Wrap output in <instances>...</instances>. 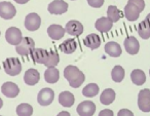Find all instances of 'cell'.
Returning <instances> with one entry per match:
<instances>
[{
  "label": "cell",
  "instance_id": "34",
  "mask_svg": "<svg viewBox=\"0 0 150 116\" xmlns=\"http://www.w3.org/2000/svg\"><path fill=\"white\" fill-rule=\"evenodd\" d=\"M118 116H125V115H127V116H133L134 114L132 113L129 110H127V109H122V110H120V111L118 112V114H117Z\"/></svg>",
  "mask_w": 150,
  "mask_h": 116
},
{
  "label": "cell",
  "instance_id": "16",
  "mask_svg": "<svg viewBox=\"0 0 150 116\" xmlns=\"http://www.w3.org/2000/svg\"><path fill=\"white\" fill-rule=\"evenodd\" d=\"M66 29L60 25H50L47 28V34L52 40H60L64 37Z\"/></svg>",
  "mask_w": 150,
  "mask_h": 116
},
{
  "label": "cell",
  "instance_id": "25",
  "mask_svg": "<svg viewBox=\"0 0 150 116\" xmlns=\"http://www.w3.org/2000/svg\"><path fill=\"white\" fill-rule=\"evenodd\" d=\"M115 100V91L111 88L105 89L100 97V102L103 105H110Z\"/></svg>",
  "mask_w": 150,
  "mask_h": 116
},
{
  "label": "cell",
  "instance_id": "17",
  "mask_svg": "<svg viewBox=\"0 0 150 116\" xmlns=\"http://www.w3.org/2000/svg\"><path fill=\"white\" fill-rule=\"evenodd\" d=\"M113 26V22L109 19L108 17H103L100 18L96 21V24H95V27L98 30L99 32H102V33H105V32H108L111 30Z\"/></svg>",
  "mask_w": 150,
  "mask_h": 116
},
{
  "label": "cell",
  "instance_id": "5",
  "mask_svg": "<svg viewBox=\"0 0 150 116\" xmlns=\"http://www.w3.org/2000/svg\"><path fill=\"white\" fill-rule=\"evenodd\" d=\"M5 39L11 45H18L22 41V32L19 28L11 27L6 30L5 32Z\"/></svg>",
  "mask_w": 150,
  "mask_h": 116
},
{
  "label": "cell",
  "instance_id": "29",
  "mask_svg": "<svg viewBox=\"0 0 150 116\" xmlns=\"http://www.w3.org/2000/svg\"><path fill=\"white\" fill-rule=\"evenodd\" d=\"M107 16H108V18L113 23H115V22H117L122 17V13L115 5H110L108 7V9H107Z\"/></svg>",
  "mask_w": 150,
  "mask_h": 116
},
{
  "label": "cell",
  "instance_id": "11",
  "mask_svg": "<svg viewBox=\"0 0 150 116\" xmlns=\"http://www.w3.org/2000/svg\"><path fill=\"white\" fill-rule=\"evenodd\" d=\"M65 29H66V32L69 35L74 36V37H78V36H80L83 33V26H82V24L78 21H75V20L69 21L66 24Z\"/></svg>",
  "mask_w": 150,
  "mask_h": 116
},
{
  "label": "cell",
  "instance_id": "7",
  "mask_svg": "<svg viewBox=\"0 0 150 116\" xmlns=\"http://www.w3.org/2000/svg\"><path fill=\"white\" fill-rule=\"evenodd\" d=\"M47 9L52 15H63L68 11V3L64 0H54L48 4Z\"/></svg>",
  "mask_w": 150,
  "mask_h": 116
},
{
  "label": "cell",
  "instance_id": "40",
  "mask_svg": "<svg viewBox=\"0 0 150 116\" xmlns=\"http://www.w3.org/2000/svg\"><path fill=\"white\" fill-rule=\"evenodd\" d=\"M149 75H150V70H149Z\"/></svg>",
  "mask_w": 150,
  "mask_h": 116
},
{
  "label": "cell",
  "instance_id": "19",
  "mask_svg": "<svg viewBox=\"0 0 150 116\" xmlns=\"http://www.w3.org/2000/svg\"><path fill=\"white\" fill-rule=\"evenodd\" d=\"M40 79V74L36 69H29L24 75V81L28 85H35Z\"/></svg>",
  "mask_w": 150,
  "mask_h": 116
},
{
  "label": "cell",
  "instance_id": "28",
  "mask_svg": "<svg viewBox=\"0 0 150 116\" xmlns=\"http://www.w3.org/2000/svg\"><path fill=\"white\" fill-rule=\"evenodd\" d=\"M99 91H100V89H99V86L96 83H90V84H88L82 89V95L88 98L96 97L99 93Z\"/></svg>",
  "mask_w": 150,
  "mask_h": 116
},
{
  "label": "cell",
  "instance_id": "31",
  "mask_svg": "<svg viewBox=\"0 0 150 116\" xmlns=\"http://www.w3.org/2000/svg\"><path fill=\"white\" fill-rule=\"evenodd\" d=\"M111 77H112L113 81H115V82H121L122 79L125 78V69L121 66H115L112 69Z\"/></svg>",
  "mask_w": 150,
  "mask_h": 116
},
{
  "label": "cell",
  "instance_id": "8",
  "mask_svg": "<svg viewBox=\"0 0 150 116\" xmlns=\"http://www.w3.org/2000/svg\"><path fill=\"white\" fill-rule=\"evenodd\" d=\"M41 25V19L35 13H29L25 19V27L28 31H36Z\"/></svg>",
  "mask_w": 150,
  "mask_h": 116
},
{
  "label": "cell",
  "instance_id": "33",
  "mask_svg": "<svg viewBox=\"0 0 150 116\" xmlns=\"http://www.w3.org/2000/svg\"><path fill=\"white\" fill-rule=\"evenodd\" d=\"M129 2L134 3L136 6H138L140 11H143L144 8H145V2H144V0H129Z\"/></svg>",
  "mask_w": 150,
  "mask_h": 116
},
{
  "label": "cell",
  "instance_id": "1",
  "mask_svg": "<svg viewBox=\"0 0 150 116\" xmlns=\"http://www.w3.org/2000/svg\"><path fill=\"white\" fill-rule=\"evenodd\" d=\"M64 77L69 81V84L73 88H77L84 82L86 76L76 66H67L64 69Z\"/></svg>",
  "mask_w": 150,
  "mask_h": 116
},
{
  "label": "cell",
  "instance_id": "15",
  "mask_svg": "<svg viewBox=\"0 0 150 116\" xmlns=\"http://www.w3.org/2000/svg\"><path fill=\"white\" fill-rule=\"evenodd\" d=\"M31 58L36 64H43L46 62L48 58V50L44 48H34V50L31 52Z\"/></svg>",
  "mask_w": 150,
  "mask_h": 116
},
{
  "label": "cell",
  "instance_id": "12",
  "mask_svg": "<svg viewBox=\"0 0 150 116\" xmlns=\"http://www.w3.org/2000/svg\"><path fill=\"white\" fill-rule=\"evenodd\" d=\"M140 13H141V11L138 8V6H136V5L132 2H127V4L125 5V17L131 22H134L139 19Z\"/></svg>",
  "mask_w": 150,
  "mask_h": 116
},
{
  "label": "cell",
  "instance_id": "39",
  "mask_svg": "<svg viewBox=\"0 0 150 116\" xmlns=\"http://www.w3.org/2000/svg\"><path fill=\"white\" fill-rule=\"evenodd\" d=\"M2 106H3V101L1 100V98H0V109L2 108Z\"/></svg>",
  "mask_w": 150,
  "mask_h": 116
},
{
  "label": "cell",
  "instance_id": "18",
  "mask_svg": "<svg viewBox=\"0 0 150 116\" xmlns=\"http://www.w3.org/2000/svg\"><path fill=\"white\" fill-rule=\"evenodd\" d=\"M101 42H102L101 38L95 33L88 34L83 39L84 45H86V47L91 48V50H97V48H99L101 45Z\"/></svg>",
  "mask_w": 150,
  "mask_h": 116
},
{
  "label": "cell",
  "instance_id": "24",
  "mask_svg": "<svg viewBox=\"0 0 150 116\" xmlns=\"http://www.w3.org/2000/svg\"><path fill=\"white\" fill-rule=\"evenodd\" d=\"M131 79L134 84L142 85V84H144L146 81V75H145V73H144V71L140 70V69H135V70H133L131 73Z\"/></svg>",
  "mask_w": 150,
  "mask_h": 116
},
{
  "label": "cell",
  "instance_id": "3",
  "mask_svg": "<svg viewBox=\"0 0 150 116\" xmlns=\"http://www.w3.org/2000/svg\"><path fill=\"white\" fill-rule=\"evenodd\" d=\"M3 68L8 75L16 76V75H19L21 73L22 65L18 58H7L3 62Z\"/></svg>",
  "mask_w": 150,
  "mask_h": 116
},
{
  "label": "cell",
  "instance_id": "2",
  "mask_svg": "<svg viewBox=\"0 0 150 116\" xmlns=\"http://www.w3.org/2000/svg\"><path fill=\"white\" fill-rule=\"evenodd\" d=\"M34 48H35V42L30 37H24L20 44L16 45V50L22 57L30 56Z\"/></svg>",
  "mask_w": 150,
  "mask_h": 116
},
{
  "label": "cell",
  "instance_id": "9",
  "mask_svg": "<svg viewBox=\"0 0 150 116\" xmlns=\"http://www.w3.org/2000/svg\"><path fill=\"white\" fill-rule=\"evenodd\" d=\"M17 13L16 7L13 5V3L6 2H0V17L4 20H11Z\"/></svg>",
  "mask_w": 150,
  "mask_h": 116
},
{
  "label": "cell",
  "instance_id": "37",
  "mask_svg": "<svg viewBox=\"0 0 150 116\" xmlns=\"http://www.w3.org/2000/svg\"><path fill=\"white\" fill-rule=\"evenodd\" d=\"M145 21L147 22V23H148V24H149V25H150V13H148V15H147V17H146Z\"/></svg>",
  "mask_w": 150,
  "mask_h": 116
},
{
  "label": "cell",
  "instance_id": "22",
  "mask_svg": "<svg viewBox=\"0 0 150 116\" xmlns=\"http://www.w3.org/2000/svg\"><path fill=\"white\" fill-rule=\"evenodd\" d=\"M59 78H60V72L54 67H50L44 72V79L47 83L54 84L59 80Z\"/></svg>",
  "mask_w": 150,
  "mask_h": 116
},
{
  "label": "cell",
  "instance_id": "23",
  "mask_svg": "<svg viewBox=\"0 0 150 116\" xmlns=\"http://www.w3.org/2000/svg\"><path fill=\"white\" fill-rule=\"evenodd\" d=\"M59 48H60L63 52H65V54H70L76 50V48H77V43H76V41H75L74 39L69 38V39L65 40L63 43H61Z\"/></svg>",
  "mask_w": 150,
  "mask_h": 116
},
{
  "label": "cell",
  "instance_id": "21",
  "mask_svg": "<svg viewBox=\"0 0 150 116\" xmlns=\"http://www.w3.org/2000/svg\"><path fill=\"white\" fill-rule=\"evenodd\" d=\"M75 102V98L70 91H62L59 95V103L64 107H71Z\"/></svg>",
  "mask_w": 150,
  "mask_h": 116
},
{
  "label": "cell",
  "instance_id": "38",
  "mask_svg": "<svg viewBox=\"0 0 150 116\" xmlns=\"http://www.w3.org/2000/svg\"><path fill=\"white\" fill-rule=\"evenodd\" d=\"M59 115H69V113H68V112H61Z\"/></svg>",
  "mask_w": 150,
  "mask_h": 116
},
{
  "label": "cell",
  "instance_id": "27",
  "mask_svg": "<svg viewBox=\"0 0 150 116\" xmlns=\"http://www.w3.org/2000/svg\"><path fill=\"white\" fill-rule=\"evenodd\" d=\"M60 62V57L59 54L56 50H50L48 52V58L46 60V62L44 63V66H46L47 68L50 67H56Z\"/></svg>",
  "mask_w": 150,
  "mask_h": 116
},
{
  "label": "cell",
  "instance_id": "35",
  "mask_svg": "<svg viewBox=\"0 0 150 116\" xmlns=\"http://www.w3.org/2000/svg\"><path fill=\"white\" fill-rule=\"evenodd\" d=\"M99 115L100 116H113V112H112V110H109V109L102 110Z\"/></svg>",
  "mask_w": 150,
  "mask_h": 116
},
{
  "label": "cell",
  "instance_id": "14",
  "mask_svg": "<svg viewBox=\"0 0 150 116\" xmlns=\"http://www.w3.org/2000/svg\"><path fill=\"white\" fill-rule=\"evenodd\" d=\"M1 91L7 98H16L20 93L19 86L13 82H5L1 86Z\"/></svg>",
  "mask_w": 150,
  "mask_h": 116
},
{
  "label": "cell",
  "instance_id": "13",
  "mask_svg": "<svg viewBox=\"0 0 150 116\" xmlns=\"http://www.w3.org/2000/svg\"><path fill=\"white\" fill-rule=\"evenodd\" d=\"M125 48L127 54H137L140 50L139 41L134 36H129L125 40Z\"/></svg>",
  "mask_w": 150,
  "mask_h": 116
},
{
  "label": "cell",
  "instance_id": "10",
  "mask_svg": "<svg viewBox=\"0 0 150 116\" xmlns=\"http://www.w3.org/2000/svg\"><path fill=\"white\" fill-rule=\"evenodd\" d=\"M76 111L80 116H93L96 111V105L92 101H83L77 106Z\"/></svg>",
  "mask_w": 150,
  "mask_h": 116
},
{
  "label": "cell",
  "instance_id": "32",
  "mask_svg": "<svg viewBox=\"0 0 150 116\" xmlns=\"http://www.w3.org/2000/svg\"><path fill=\"white\" fill-rule=\"evenodd\" d=\"M88 4L95 8H99L104 4V0H88Z\"/></svg>",
  "mask_w": 150,
  "mask_h": 116
},
{
  "label": "cell",
  "instance_id": "20",
  "mask_svg": "<svg viewBox=\"0 0 150 116\" xmlns=\"http://www.w3.org/2000/svg\"><path fill=\"white\" fill-rule=\"evenodd\" d=\"M104 50H105V52H106V54H108L109 56L113 57V58H117V57H119L121 54V52H122V50H121L120 45L114 41L107 42V43L105 44Z\"/></svg>",
  "mask_w": 150,
  "mask_h": 116
},
{
  "label": "cell",
  "instance_id": "26",
  "mask_svg": "<svg viewBox=\"0 0 150 116\" xmlns=\"http://www.w3.org/2000/svg\"><path fill=\"white\" fill-rule=\"evenodd\" d=\"M138 34L143 39L150 38V25L144 20L138 25Z\"/></svg>",
  "mask_w": 150,
  "mask_h": 116
},
{
  "label": "cell",
  "instance_id": "36",
  "mask_svg": "<svg viewBox=\"0 0 150 116\" xmlns=\"http://www.w3.org/2000/svg\"><path fill=\"white\" fill-rule=\"evenodd\" d=\"M15 1L19 4H25V3L29 2V0H15Z\"/></svg>",
  "mask_w": 150,
  "mask_h": 116
},
{
  "label": "cell",
  "instance_id": "30",
  "mask_svg": "<svg viewBox=\"0 0 150 116\" xmlns=\"http://www.w3.org/2000/svg\"><path fill=\"white\" fill-rule=\"evenodd\" d=\"M17 114L19 116H31L33 114V108L29 104H20L17 107Z\"/></svg>",
  "mask_w": 150,
  "mask_h": 116
},
{
  "label": "cell",
  "instance_id": "4",
  "mask_svg": "<svg viewBox=\"0 0 150 116\" xmlns=\"http://www.w3.org/2000/svg\"><path fill=\"white\" fill-rule=\"evenodd\" d=\"M138 106L143 112H150V89H142L138 95Z\"/></svg>",
  "mask_w": 150,
  "mask_h": 116
},
{
  "label": "cell",
  "instance_id": "6",
  "mask_svg": "<svg viewBox=\"0 0 150 116\" xmlns=\"http://www.w3.org/2000/svg\"><path fill=\"white\" fill-rule=\"evenodd\" d=\"M54 98V91L52 88H48V87H44L38 93L37 101L40 106H48L52 103Z\"/></svg>",
  "mask_w": 150,
  "mask_h": 116
}]
</instances>
